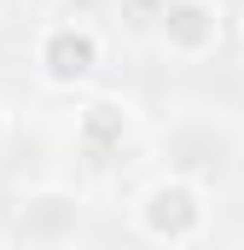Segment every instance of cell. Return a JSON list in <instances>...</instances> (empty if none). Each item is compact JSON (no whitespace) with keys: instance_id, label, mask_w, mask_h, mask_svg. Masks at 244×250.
Here are the masks:
<instances>
[{"instance_id":"6da1fadb","label":"cell","mask_w":244,"mask_h":250,"mask_svg":"<svg viewBox=\"0 0 244 250\" xmlns=\"http://www.w3.org/2000/svg\"><path fill=\"white\" fill-rule=\"evenodd\" d=\"M128 227L151 250H198L215 233V198L203 181L163 169L128 198Z\"/></svg>"},{"instance_id":"7a4b0ae2","label":"cell","mask_w":244,"mask_h":250,"mask_svg":"<svg viewBox=\"0 0 244 250\" xmlns=\"http://www.w3.org/2000/svg\"><path fill=\"white\" fill-rule=\"evenodd\" d=\"M29 59L47 93H87L105 70V35L87 18H47L29 41Z\"/></svg>"},{"instance_id":"3957f363","label":"cell","mask_w":244,"mask_h":250,"mask_svg":"<svg viewBox=\"0 0 244 250\" xmlns=\"http://www.w3.org/2000/svg\"><path fill=\"white\" fill-rule=\"evenodd\" d=\"M227 41V0H163L157 6V47L175 64H203Z\"/></svg>"},{"instance_id":"277c9868","label":"cell","mask_w":244,"mask_h":250,"mask_svg":"<svg viewBox=\"0 0 244 250\" xmlns=\"http://www.w3.org/2000/svg\"><path fill=\"white\" fill-rule=\"evenodd\" d=\"M128 128H134V117H128V105L122 99H87L81 111H76V146L87 151V157H117L122 140H128Z\"/></svg>"},{"instance_id":"5b68a950","label":"cell","mask_w":244,"mask_h":250,"mask_svg":"<svg viewBox=\"0 0 244 250\" xmlns=\"http://www.w3.org/2000/svg\"><path fill=\"white\" fill-rule=\"evenodd\" d=\"M76 221H81V209H76V198H64V192H35V198H23V239H29V245H64V239L76 233Z\"/></svg>"},{"instance_id":"8992f818","label":"cell","mask_w":244,"mask_h":250,"mask_svg":"<svg viewBox=\"0 0 244 250\" xmlns=\"http://www.w3.org/2000/svg\"><path fill=\"white\" fill-rule=\"evenodd\" d=\"M12 134H18V117H12V105H6V99H0V151H6V146H12Z\"/></svg>"},{"instance_id":"52a82bcc","label":"cell","mask_w":244,"mask_h":250,"mask_svg":"<svg viewBox=\"0 0 244 250\" xmlns=\"http://www.w3.org/2000/svg\"><path fill=\"white\" fill-rule=\"evenodd\" d=\"M239 47H244V18H239Z\"/></svg>"}]
</instances>
